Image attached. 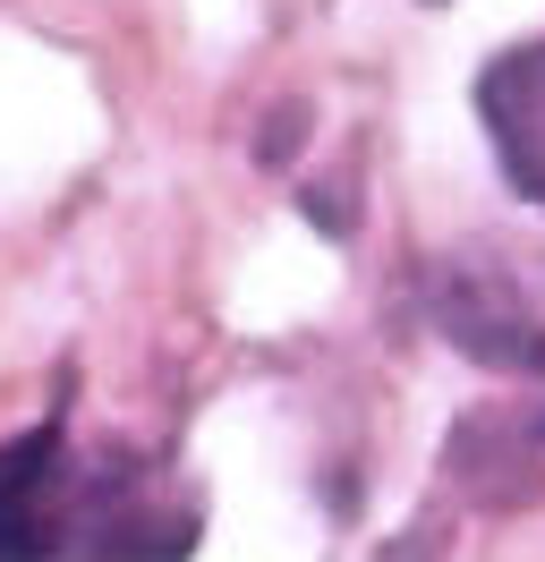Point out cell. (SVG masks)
Segmentation results:
<instances>
[{
  "mask_svg": "<svg viewBox=\"0 0 545 562\" xmlns=\"http://www.w3.org/2000/svg\"><path fill=\"white\" fill-rule=\"evenodd\" d=\"M299 128H307V111L290 103V111H281V120H272V137H256V154H265V162H281V154L299 145Z\"/></svg>",
  "mask_w": 545,
  "mask_h": 562,
  "instance_id": "6",
  "label": "cell"
},
{
  "mask_svg": "<svg viewBox=\"0 0 545 562\" xmlns=\"http://www.w3.org/2000/svg\"><path fill=\"white\" fill-rule=\"evenodd\" d=\"M452 477L477 494V503H529L545 486V392L529 401H486L452 426Z\"/></svg>",
  "mask_w": 545,
  "mask_h": 562,
  "instance_id": "3",
  "label": "cell"
},
{
  "mask_svg": "<svg viewBox=\"0 0 545 562\" xmlns=\"http://www.w3.org/2000/svg\"><path fill=\"white\" fill-rule=\"evenodd\" d=\"M60 494H68V435L60 418L0 443V562L60 554Z\"/></svg>",
  "mask_w": 545,
  "mask_h": 562,
  "instance_id": "4",
  "label": "cell"
},
{
  "mask_svg": "<svg viewBox=\"0 0 545 562\" xmlns=\"http://www.w3.org/2000/svg\"><path fill=\"white\" fill-rule=\"evenodd\" d=\"M477 120L494 137V162H503L511 196H529L545 213V43H520L503 60H486L477 77Z\"/></svg>",
  "mask_w": 545,
  "mask_h": 562,
  "instance_id": "5",
  "label": "cell"
},
{
  "mask_svg": "<svg viewBox=\"0 0 545 562\" xmlns=\"http://www.w3.org/2000/svg\"><path fill=\"white\" fill-rule=\"evenodd\" d=\"M197 494L170 486V469L154 460H94L68 469L60 494V554L52 562H188L197 554Z\"/></svg>",
  "mask_w": 545,
  "mask_h": 562,
  "instance_id": "1",
  "label": "cell"
},
{
  "mask_svg": "<svg viewBox=\"0 0 545 562\" xmlns=\"http://www.w3.org/2000/svg\"><path fill=\"white\" fill-rule=\"evenodd\" d=\"M435 324L452 350L477 367H511V375H545V307L503 273V265H452L435 281Z\"/></svg>",
  "mask_w": 545,
  "mask_h": 562,
  "instance_id": "2",
  "label": "cell"
}]
</instances>
